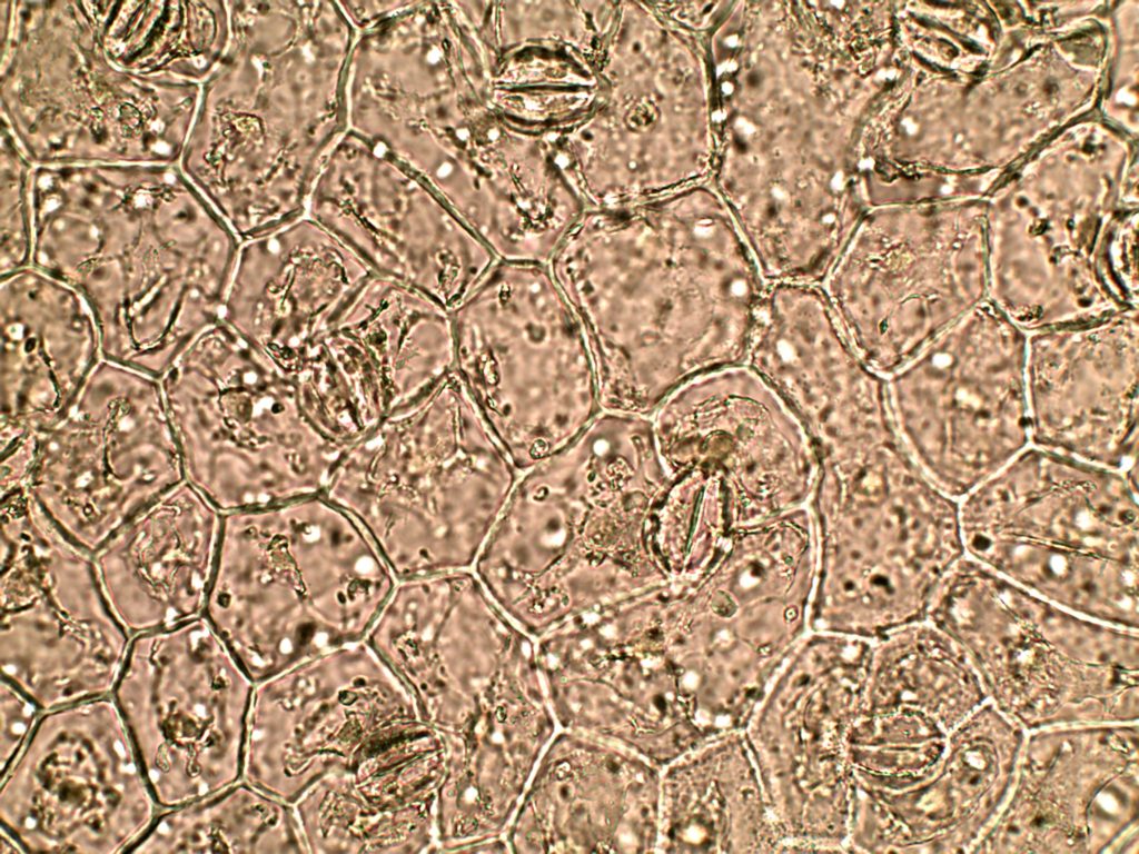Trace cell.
Returning <instances> with one entry per match:
<instances>
[{"instance_id":"obj_1","label":"cell","mask_w":1139,"mask_h":854,"mask_svg":"<svg viewBox=\"0 0 1139 854\" xmlns=\"http://www.w3.org/2000/svg\"><path fill=\"white\" fill-rule=\"evenodd\" d=\"M548 267L582 325L602 410L645 417L687 380L745 361L767 287L706 192L587 208Z\"/></svg>"},{"instance_id":"obj_2","label":"cell","mask_w":1139,"mask_h":854,"mask_svg":"<svg viewBox=\"0 0 1139 854\" xmlns=\"http://www.w3.org/2000/svg\"><path fill=\"white\" fill-rule=\"evenodd\" d=\"M227 48L200 85L179 166L247 240L307 215L347 131L357 31L338 1H228Z\"/></svg>"},{"instance_id":"obj_3","label":"cell","mask_w":1139,"mask_h":854,"mask_svg":"<svg viewBox=\"0 0 1139 854\" xmlns=\"http://www.w3.org/2000/svg\"><path fill=\"white\" fill-rule=\"evenodd\" d=\"M664 471L651 417L602 410L521 474L472 569L534 632L666 582L651 538Z\"/></svg>"},{"instance_id":"obj_4","label":"cell","mask_w":1139,"mask_h":854,"mask_svg":"<svg viewBox=\"0 0 1139 854\" xmlns=\"http://www.w3.org/2000/svg\"><path fill=\"white\" fill-rule=\"evenodd\" d=\"M30 203L28 266L72 286L93 315L109 292L96 321L112 290L102 330L126 335L131 350L142 329L155 349L156 301L181 335L182 300L220 305L241 240L179 163L33 166Z\"/></svg>"},{"instance_id":"obj_5","label":"cell","mask_w":1139,"mask_h":854,"mask_svg":"<svg viewBox=\"0 0 1139 854\" xmlns=\"http://www.w3.org/2000/svg\"><path fill=\"white\" fill-rule=\"evenodd\" d=\"M397 578L324 495L224 513L202 615L256 684L366 638Z\"/></svg>"},{"instance_id":"obj_6","label":"cell","mask_w":1139,"mask_h":854,"mask_svg":"<svg viewBox=\"0 0 1139 854\" xmlns=\"http://www.w3.org/2000/svg\"><path fill=\"white\" fill-rule=\"evenodd\" d=\"M521 474L454 370L348 446L324 496L398 580L472 569Z\"/></svg>"},{"instance_id":"obj_7","label":"cell","mask_w":1139,"mask_h":854,"mask_svg":"<svg viewBox=\"0 0 1139 854\" xmlns=\"http://www.w3.org/2000/svg\"><path fill=\"white\" fill-rule=\"evenodd\" d=\"M1 123L33 166L179 163L200 85L105 53L86 1L0 3Z\"/></svg>"},{"instance_id":"obj_8","label":"cell","mask_w":1139,"mask_h":854,"mask_svg":"<svg viewBox=\"0 0 1139 854\" xmlns=\"http://www.w3.org/2000/svg\"><path fill=\"white\" fill-rule=\"evenodd\" d=\"M964 553L1016 585L1132 624L1138 600L1137 479L1029 445L963 497Z\"/></svg>"},{"instance_id":"obj_9","label":"cell","mask_w":1139,"mask_h":854,"mask_svg":"<svg viewBox=\"0 0 1139 854\" xmlns=\"http://www.w3.org/2000/svg\"><path fill=\"white\" fill-rule=\"evenodd\" d=\"M452 315L455 371L521 473L602 411L582 325L548 265L498 260Z\"/></svg>"},{"instance_id":"obj_10","label":"cell","mask_w":1139,"mask_h":854,"mask_svg":"<svg viewBox=\"0 0 1139 854\" xmlns=\"http://www.w3.org/2000/svg\"><path fill=\"white\" fill-rule=\"evenodd\" d=\"M162 395L185 480L222 513L324 495L346 449L309 421L290 377L252 349L182 360Z\"/></svg>"},{"instance_id":"obj_11","label":"cell","mask_w":1139,"mask_h":854,"mask_svg":"<svg viewBox=\"0 0 1139 854\" xmlns=\"http://www.w3.org/2000/svg\"><path fill=\"white\" fill-rule=\"evenodd\" d=\"M0 667L43 712L111 695L131 635L100 586L92 553L31 494L1 497Z\"/></svg>"},{"instance_id":"obj_12","label":"cell","mask_w":1139,"mask_h":854,"mask_svg":"<svg viewBox=\"0 0 1139 854\" xmlns=\"http://www.w3.org/2000/svg\"><path fill=\"white\" fill-rule=\"evenodd\" d=\"M1027 337L987 299L885 377L905 450L953 499L1030 445Z\"/></svg>"},{"instance_id":"obj_13","label":"cell","mask_w":1139,"mask_h":854,"mask_svg":"<svg viewBox=\"0 0 1139 854\" xmlns=\"http://www.w3.org/2000/svg\"><path fill=\"white\" fill-rule=\"evenodd\" d=\"M865 214L821 285L843 334L888 377L988 299L978 216Z\"/></svg>"},{"instance_id":"obj_14","label":"cell","mask_w":1139,"mask_h":854,"mask_svg":"<svg viewBox=\"0 0 1139 854\" xmlns=\"http://www.w3.org/2000/svg\"><path fill=\"white\" fill-rule=\"evenodd\" d=\"M254 687L204 615L131 637L111 697L161 810L242 778Z\"/></svg>"},{"instance_id":"obj_15","label":"cell","mask_w":1139,"mask_h":854,"mask_svg":"<svg viewBox=\"0 0 1139 854\" xmlns=\"http://www.w3.org/2000/svg\"><path fill=\"white\" fill-rule=\"evenodd\" d=\"M161 808L111 695L46 711L1 776L0 827L26 853H123Z\"/></svg>"},{"instance_id":"obj_16","label":"cell","mask_w":1139,"mask_h":854,"mask_svg":"<svg viewBox=\"0 0 1139 854\" xmlns=\"http://www.w3.org/2000/svg\"><path fill=\"white\" fill-rule=\"evenodd\" d=\"M26 490L93 553L118 527L185 480L158 383H89L49 425L21 436Z\"/></svg>"},{"instance_id":"obj_17","label":"cell","mask_w":1139,"mask_h":854,"mask_svg":"<svg viewBox=\"0 0 1139 854\" xmlns=\"http://www.w3.org/2000/svg\"><path fill=\"white\" fill-rule=\"evenodd\" d=\"M452 310L422 290L372 274L290 378L307 418L349 446L455 370Z\"/></svg>"},{"instance_id":"obj_18","label":"cell","mask_w":1139,"mask_h":854,"mask_svg":"<svg viewBox=\"0 0 1139 854\" xmlns=\"http://www.w3.org/2000/svg\"><path fill=\"white\" fill-rule=\"evenodd\" d=\"M420 717L408 689L366 639L255 684L242 779L295 803Z\"/></svg>"},{"instance_id":"obj_19","label":"cell","mask_w":1139,"mask_h":854,"mask_svg":"<svg viewBox=\"0 0 1139 854\" xmlns=\"http://www.w3.org/2000/svg\"><path fill=\"white\" fill-rule=\"evenodd\" d=\"M307 215L374 274L455 309L498 261L416 173L347 130L313 187Z\"/></svg>"},{"instance_id":"obj_20","label":"cell","mask_w":1139,"mask_h":854,"mask_svg":"<svg viewBox=\"0 0 1139 854\" xmlns=\"http://www.w3.org/2000/svg\"><path fill=\"white\" fill-rule=\"evenodd\" d=\"M1138 310L1028 334L1030 445L1137 479Z\"/></svg>"},{"instance_id":"obj_21","label":"cell","mask_w":1139,"mask_h":854,"mask_svg":"<svg viewBox=\"0 0 1139 854\" xmlns=\"http://www.w3.org/2000/svg\"><path fill=\"white\" fill-rule=\"evenodd\" d=\"M496 605L473 569L398 579L365 638L443 733L467 725L472 668L521 638Z\"/></svg>"},{"instance_id":"obj_22","label":"cell","mask_w":1139,"mask_h":854,"mask_svg":"<svg viewBox=\"0 0 1139 854\" xmlns=\"http://www.w3.org/2000/svg\"><path fill=\"white\" fill-rule=\"evenodd\" d=\"M373 270L305 215L242 240L220 317L287 376Z\"/></svg>"},{"instance_id":"obj_23","label":"cell","mask_w":1139,"mask_h":854,"mask_svg":"<svg viewBox=\"0 0 1139 854\" xmlns=\"http://www.w3.org/2000/svg\"><path fill=\"white\" fill-rule=\"evenodd\" d=\"M443 732L417 719L294 804L309 853H436Z\"/></svg>"},{"instance_id":"obj_24","label":"cell","mask_w":1139,"mask_h":854,"mask_svg":"<svg viewBox=\"0 0 1139 854\" xmlns=\"http://www.w3.org/2000/svg\"><path fill=\"white\" fill-rule=\"evenodd\" d=\"M222 518L219 508L182 480L92 553L103 594L131 636L202 615Z\"/></svg>"},{"instance_id":"obj_25","label":"cell","mask_w":1139,"mask_h":854,"mask_svg":"<svg viewBox=\"0 0 1139 854\" xmlns=\"http://www.w3.org/2000/svg\"><path fill=\"white\" fill-rule=\"evenodd\" d=\"M107 57L136 75L201 85L229 40L228 1H86Z\"/></svg>"},{"instance_id":"obj_26","label":"cell","mask_w":1139,"mask_h":854,"mask_svg":"<svg viewBox=\"0 0 1139 854\" xmlns=\"http://www.w3.org/2000/svg\"><path fill=\"white\" fill-rule=\"evenodd\" d=\"M308 853L294 803L240 779L160 810L128 853Z\"/></svg>"},{"instance_id":"obj_27","label":"cell","mask_w":1139,"mask_h":854,"mask_svg":"<svg viewBox=\"0 0 1139 854\" xmlns=\"http://www.w3.org/2000/svg\"><path fill=\"white\" fill-rule=\"evenodd\" d=\"M33 165L1 127V249L9 270L29 265L31 248L30 182Z\"/></svg>"},{"instance_id":"obj_28","label":"cell","mask_w":1139,"mask_h":854,"mask_svg":"<svg viewBox=\"0 0 1139 854\" xmlns=\"http://www.w3.org/2000/svg\"><path fill=\"white\" fill-rule=\"evenodd\" d=\"M0 773L3 776L31 736L43 711L23 692L1 678Z\"/></svg>"},{"instance_id":"obj_29","label":"cell","mask_w":1139,"mask_h":854,"mask_svg":"<svg viewBox=\"0 0 1139 854\" xmlns=\"http://www.w3.org/2000/svg\"><path fill=\"white\" fill-rule=\"evenodd\" d=\"M408 0L338 1L357 33L394 13Z\"/></svg>"},{"instance_id":"obj_30","label":"cell","mask_w":1139,"mask_h":854,"mask_svg":"<svg viewBox=\"0 0 1139 854\" xmlns=\"http://www.w3.org/2000/svg\"><path fill=\"white\" fill-rule=\"evenodd\" d=\"M0 838H1V841H0V845H1L0 852L2 854H4V853H26V851H24L23 846L21 845V843L10 832L4 830L3 827H1Z\"/></svg>"}]
</instances>
